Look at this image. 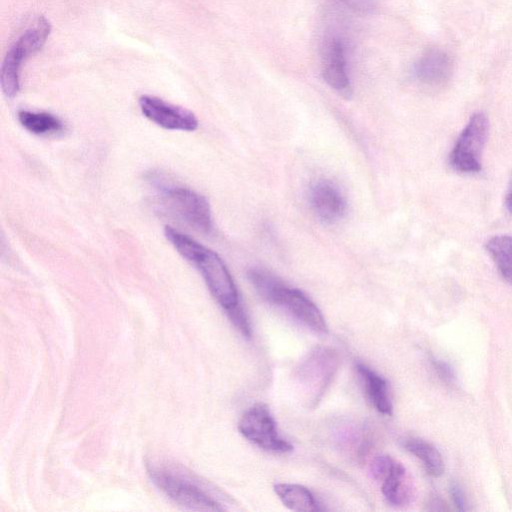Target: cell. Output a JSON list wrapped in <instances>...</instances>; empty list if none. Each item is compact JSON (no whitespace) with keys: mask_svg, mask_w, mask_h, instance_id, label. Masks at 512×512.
<instances>
[{"mask_svg":"<svg viewBox=\"0 0 512 512\" xmlns=\"http://www.w3.org/2000/svg\"><path fill=\"white\" fill-rule=\"evenodd\" d=\"M139 106L146 118L162 128L194 131L198 127V120L194 113L158 97L143 95L139 98Z\"/></svg>","mask_w":512,"mask_h":512,"instance_id":"obj_9","label":"cell"},{"mask_svg":"<svg viewBox=\"0 0 512 512\" xmlns=\"http://www.w3.org/2000/svg\"><path fill=\"white\" fill-rule=\"evenodd\" d=\"M274 491L288 509L296 512L318 511L313 494L304 486L290 483H277Z\"/></svg>","mask_w":512,"mask_h":512,"instance_id":"obj_14","label":"cell"},{"mask_svg":"<svg viewBox=\"0 0 512 512\" xmlns=\"http://www.w3.org/2000/svg\"><path fill=\"white\" fill-rule=\"evenodd\" d=\"M354 13L370 14L376 8L377 0H331Z\"/></svg>","mask_w":512,"mask_h":512,"instance_id":"obj_19","label":"cell"},{"mask_svg":"<svg viewBox=\"0 0 512 512\" xmlns=\"http://www.w3.org/2000/svg\"><path fill=\"white\" fill-rule=\"evenodd\" d=\"M485 246L503 279L512 285V236L491 237Z\"/></svg>","mask_w":512,"mask_h":512,"instance_id":"obj_15","label":"cell"},{"mask_svg":"<svg viewBox=\"0 0 512 512\" xmlns=\"http://www.w3.org/2000/svg\"><path fill=\"white\" fill-rule=\"evenodd\" d=\"M322 74L327 84L344 97L351 95L347 73L345 46L341 39L333 37L323 47Z\"/></svg>","mask_w":512,"mask_h":512,"instance_id":"obj_10","label":"cell"},{"mask_svg":"<svg viewBox=\"0 0 512 512\" xmlns=\"http://www.w3.org/2000/svg\"><path fill=\"white\" fill-rule=\"evenodd\" d=\"M238 429L248 441L263 450L287 453L293 449L289 442L280 437L276 422L263 403L253 405L243 414Z\"/></svg>","mask_w":512,"mask_h":512,"instance_id":"obj_8","label":"cell"},{"mask_svg":"<svg viewBox=\"0 0 512 512\" xmlns=\"http://www.w3.org/2000/svg\"><path fill=\"white\" fill-rule=\"evenodd\" d=\"M450 492H451V497H452L455 505L457 506V508L460 511L467 510V501H466V497L464 495L462 488L457 483H453L451 485Z\"/></svg>","mask_w":512,"mask_h":512,"instance_id":"obj_21","label":"cell"},{"mask_svg":"<svg viewBox=\"0 0 512 512\" xmlns=\"http://www.w3.org/2000/svg\"><path fill=\"white\" fill-rule=\"evenodd\" d=\"M309 200L316 216L324 222L333 223L345 214V198L340 189L329 180L316 182L311 187Z\"/></svg>","mask_w":512,"mask_h":512,"instance_id":"obj_11","label":"cell"},{"mask_svg":"<svg viewBox=\"0 0 512 512\" xmlns=\"http://www.w3.org/2000/svg\"><path fill=\"white\" fill-rule=\"evenodd\" d=\"M505 205L507 209L512 213V182L506 194Z\"/></svg>","mask_w":512,"mask_h":512,"instance_id":"obj_22","label":"cell"},{"mask_svg":"<svg viewBox=\"0 0 512 512\" xmlns=\"http://www.w3.org/2000/svg\"><path fill=\"white\" fill-rule=\"evenodd\" d=\"M147 180L156 192L157 204L169 216L199 232L207 233L211 230V209L204 196L175 184L161 172L148 173Z\"/></svg>","mask_w":512,"mask_h":512,"instance_id":"obj_2","label":"cell"},{"mask_svg":"<svg viewBox=\"0 0 512 512\" xmlns=\"http://www.w3.org/2000/svg\"><path fill=\"white\" fill-rule=\"evenodd\" d=\"M164 235L178 253L200 271L211 294L225 310L239 303L231 274L214 251L170 226H165Z\"/></svg>","mask_w":512,"mask_h":512,"instance_id":"obj_1","label":"cell"},{"mask_svg":"<svg viewBox=\"0 0 512 512\" xmlns=\"http://www.w3.org/2000/svg\"><path fill=\"white\" fill-rule=\"evenodd\" d=\"M148 473L153 483L172 501L192 510L220 511L223 507L188 472L168 464H151Z\"/></svg>","mask_w":512,"mask_h":512,"instance_id":"obj_3","label":"cell"},{"mask_svg":"<svg viewBox=\"0 0 512 512\" xmlns=\"http://www.w3.org/2000/svg\"><path fill=\"white\" fill-rule=\"evenodd\" d=\"M372 478L381 483L385 499L394 506L410 504L415 496L413 479L406 468L389 455L376 456L369 468Z\"/></svg>","mask_w":512,"mask_h":512,"instance_id":"obj_7","label":"cell"},{"mask_svg":"<svg viewBox=\"0 0 512 512\" xmlns=\"http://www.w3.org/2000/svg\"><path fill=\"white\" fill-rule=\"evenodd\" d=\"M488 130L489 122L484 113L478 112L471 116L449 156L450 165L454 170L462 173H475L481 170V157Z\"/></svg>","mask_w":512,"mask_h":512,"instance_id":"obj_6","label":"cell"},{"mask_svg":"<svg viewBox=\"0 0 512 512\" xmlns=\"http://www.w3.org/2000/svg\"><path fill=\"white\" fill-rule=\"evenodd\" d=\"M231 322L235 325V327L245 336H251V327L249 320L243 310V308L238 303L234 307L226 310Z\"/></svg>","mask_w":512,"mask_h":512,"instance_id":"obj_18","label":"cell"},{"mask_svg":"<svg viewBox=\"0 0 512 512\" xmlns=\"http://www.w3.org/2000/svg\"><path fill=\"white\" fill-rule=\"evenodd\" d=\"M20 124L36 135L57 133L63 129V123L56 116L46 112L21 110L18 112Z\"/></svg>","mask_w":512,"mask_h":512,"instance_id":"obj_17","label":"cell"},{"mask_svg":"<svg viewBox=\"0 0 512 512\" xmlns=\"http://www.w3.org/2000/svg\"><path fill=\"white\" fill-rule=\"evenodd\" d=\"M50 31L49 21L40 16L35 24L28 28L7 51L0 73L1 88L7 97L12 98L18 93L22 62L41 49Z\"/></svg>","mask_w":512,"mask_h":512,"instance_id":"obj_4","label":"cell"},{"mask_svg":"<svg viewBox=\"0 0 512 512\" xmlns=\"http://www.w3.org/2000/svg\"><path fill=\"white\" fill-rule=\"evenodd\" d=\"M260 296L269 303L280 306L313 331L328 332L325 319L318 307L300 290L287 287L277 277L263 289Z\"/></svg>","mask_w":512,"mask_h":512,"instance_id":"obj_5","label":"cell"},{"mask_svg":"<svg viewBox=\"0 0 512 512\" xmlns=\"http://www.w3.org/2000/svg\"><path fill=\"white\" fill-rule=\"evenodd\" d=\"M356 370L360 375L366 394L373 406L384 415L392 414V403L386 381L363 364H357Z\"/></svg>","mask_w":512,"mask_h":512,"instance_id":"obj_13","label":"cell"},{"mask_svg":"<svg viewBox=\"0 0 512 512\" xmlns=\"http://www.w3.org/2000/svg\"><path fill=\"white\" fill-rule=\"evenodd\" d=\"M434 370L437 375L447 384H452L455 381V373L453 368L442 360L434 359L432 361Z\"/></svg>","mask_w":512,"mask_h":512,"instance_id":"obj_20","label":"cell"},{"mask_svg":"<svg viewBox=\"0 0 512 512\" xmlns=\"http://www.w3.org/2000/svg\"><path fill=\"white\" fill-rule=\"evenodd\" d=\"M454 64L451 56L439 48L425 51L414 65V74L423 84L433 87L445 85L452 77Z\"/></svg>","mask_w":512,"mask_h":512,"instance_id":"obj_12","label":"cell"},{"mask_svg":"<svg viewBox=\"0 0 512 512\" xmlns=\"http://www.w3.org/2000/svg\"><path fill=\"white\" fill-rule=\"evenodd\" d=\"M404 447L423 463L431 476L442 475L444 461L440 452L432 444L419 438H409L405 440Z\"/></svg>","mask_w":512,"mask_h":512,"instance_id":"obj_16","label":"cell"}]
</instances>
